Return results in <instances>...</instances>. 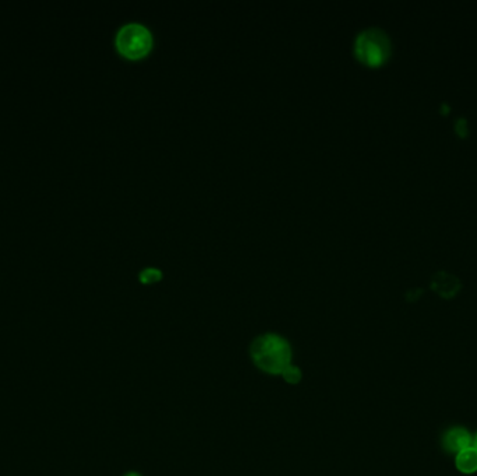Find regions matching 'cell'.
I'll list each match as a JSON object with an SVG mask.
<instances>
[{"label":"cell","mask_w":477,"mask_h":476,"mask_svg":"<svg viewBox=\"0 0 477 476\" xmlns=\"http://www.w3.org/2000/svg\"><path fill=\"white\" fill-rule=\"evenodd\" d=\"M254 365L267 375L281 376L292 365V347L281 336L267 333L257 337L250 347Z\"/></svg>","instance_id":"6da1fadb"},{"label":"cell","mask_w":477,"mask_h":476,"mask_svg":"<svg viewBox=\"0 0 477 476\" xmlns=\"http://www.w3.org/2000/svg\"><path fill=\"white\" fill-rule=\"evenodd\" d=\"M355 53L365 64L380 66L391 55V39L381 28H366L355 39Z\"/></svg>","instance_id":"7a4b0ae2"},{"label":"cell","mask_w":477,"mask_h":476,"mask_svg":"<svg viewBox=\"0 0 477 476\" xmlns=\"http://www.w3.org/2000/svg\"><path fill=\"white\" fill-rule=\"evenodd\" d=\"M117 50L130 59H140L145 56L154 43L151 29L141 22H127L122 25L115 36Z\"/></svg>","instance_id":"3957f363"},{"label":"cell","mask_w":477,"mask_h":476,"mask_svg":"<svg viewBox=\"0 0 477 476\" xmlns=\"http://www.w3.org/2000/svg\"><path fill=\"white\" fill-rule=\"evenodd\" d=\"M474 446L471 433L464 428H453L443 438V447L448 453H461L465 449Z\"/></svg>","instance_id":"277c9868"},{"label":"cell","mask_w":477,"mask_h":476,"mask_svg":"<svg viewBox=\"0 0 477 476\" xmlns=\"http://www.w3.org/2000/svg\"><path fill=\"white\" fill-rule=\"evenodd\" d=\"M433 288L443 296L446 298H450L453 296L454 294L458 292L461 284H460V280L454 275H451L450 273H446V271H440L437 273L434 277H433V282H432Z\"/></svg>","instance_id":"5b68a950"},{"label":"cell","mask_w":477,"mask_h":476,"mask_svg":"<svg viewBox=\"0 0 477 476\" xmlns=\"http://www.w3.org/2000/svg\"><path fill=\"white\" fill-rule=\"evenodd\" d=\"M457 470L465 475H472L477 473V450L472 446L457 454L455 459Z\"/></svg>","instance_id":"8992f818"},{"label":"cell","mask_w":477,"mask_h":476,"mask_svg":"<svg viewBox=\"0 0 477 476\" xmlns=\"http://www.w3.org/2000/svg\"><path fill=\"white\" fill-rule=\"evenodd\" d=\"M281 376L284 377V380H285L288 384H299L300 380H302V377H303V373H302V370H300L298 366L291 365V366H288V368L285 369V372H284Z\"/></svg>","instance_id":"52a82bcc"},{"label":"cell","mask_w":477,"mask_h":476,"mask_svg":"<svg viewBox=\"0 0 477 476\" xmlns=\"http://www.w3.org/2000/svg\"><path fill=\"white\" fill-rule=\"evenodd\" d=\"M162 277V273L154 267H148V268H144L141 273H140V280L142 282H154V281H158L159 278Z\"/></svg>","instance_id":"ba28073f"},{"label":"cell","mask_w":477,"mask_h":476,"mask_svg":"<svg viewBox=\"0 0 477 476\" xmlns=\"http://www.w3.org/2000/svg\"><path fill=\"white\" fill-rule=\"evenodd\" d=\"M124 476H142L140 475V474H137V473H129V474H126Z\"/></svg>","instance_id":"9c48e42d"},{"label":"cell","mask_w":477,"mask_h":476,"mask_svg":"<svg viewBox=\"0 0 477 476\" xmlns=\"http://www.w3.org/2000/svg\"><path fill=\"white\" fill-rule=\"evenodd\" d=\"M474 447L477 450V436L475 438V440H474Z\"/></svg>","instance_id":"30bf717a"}]
</instances>
